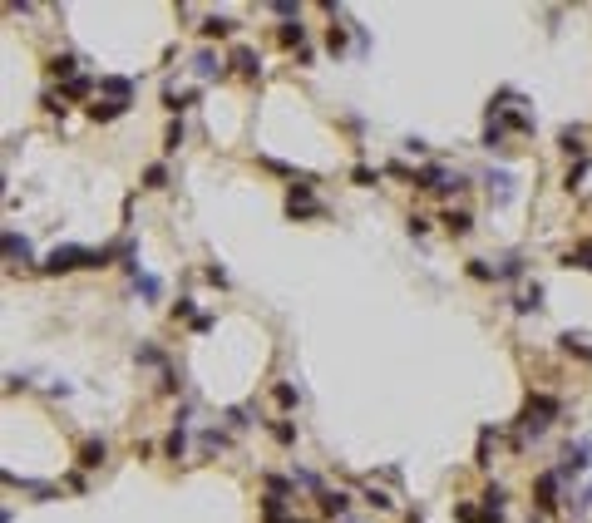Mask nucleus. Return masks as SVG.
I'll use <instances>...</instances> for the list:
<instances>
[{
  "mask_svg": "<svg viewBox=\"0 0 592 523\" xmlns=\"http://www.w3.org/2000/svg\"><path fill=\"white\" fill-rule=\"evenodd\" d=\"M415 183H419V188H435V193H445V188H464V178H449V173H445L440 163L419 168V173H415Z\"/></svg>",
  "mask_w": 592,
  "mask_h": 523,
  "instance_id": "obj_1",
  "label": "nucleus"
},
{
  "mask_svg": "<svg viewBox=\"0 0 592 523\" xmlns=\"http://www.w3.org/2000/svg\"><path fill=\"white\" fill-rule=\"evenodd\" d=\"M553 415H558V400H548V395H533V400H528V425H533V430L553 425Z\"/></svg>",
  "mask_w": 592,
  "mask_h": 523,
  "instance_id": "obj_2",
  "label": "nucleus"
},
{
  "mask_svg": "<svg viewBox=\"0 0 592 523\" xmlns=\"http://www.w3.org/2000/svg\"><path fill=\"white\" fill-rule=\"evenodd\" d=\"M587 464H592V444H568V454H563V474H582Z\"/></svg>",
  "mask_w": 592,
  "mask_h": 523,
  "instance_id": "obj_3",
  "label": "nucleus"
},
{
  "mask_svg": "<svg viewBox=\"0 0 592 523\" xmlns=\"http://www.w3.org/2000/svg\"><path fill=\"white\" fill-rule=\"evenodd\" d=\"M558 479L563 474H543V479H538V508H553L558 504Z\"/></svg>",
  "mask_w": 592,
  "mask_h": 523,
  "instance_id": "obj_4",
  "label": "nucleus"
},
{
  "mask_svg": "<svg viewBox=\"0 0 592 523\" xmlns=\"http://www.w3.org/2000/svg\"><path fill=\"white\" fill-rule=\"evenodd\" d=\"M489 198H494V202H509V198H513V178H509V173H489Z\"/></svg>",
  "mask_w": 592,
  "mask_h": 523,
  "instance_id": "obj_5",
  "label": "nucleus"
},
{
  "mask_svg": "<svg viewBox=\"0 0 592 523\" xmlns=\"http://www.w3.org/2000/svg\"><path fill=\"white\" fill-rule=\"evenodd\" d=\"M218 70H223V60H218V55H212V49H202V55L193 60V74H198V79H212V74H218Z\"/></svg>",
  "mask_w": 592,
  "mask_h": 523,
  "instance_id": "obj_6",
  "label": "nucleus"
},
{
  "mask_svg": "<svg viewBox=\"0 0 592 523\" xmlns=\"http://www.w3.org/2000/svg\"><path fill=\"white\" fill-rule=\"evenodd\" d=\"M99 89H104V94H114V104H129V94H134V84H129V79H114V74H109V79H99Z\"/></svg>",
  "mask_w": 592,
  "mask_h": 523,
  "instance_id": "obj_7",
  "label": "nucleus"
},
{
  "mask_svg": "<svg viewBox=\"0 0 592 523\" xmlns=\"http://www.w3.org/2000/svg\"><path fill=\"white\" fill-rule=\"evenodd\" d=\"M277 40H282L287 49H301V45H306V25H301V20H291V25H282V35H277Z\"/></svg>",
  "mask_w": 592,
  "mask_h": 523,
  "instance_id": "obj_8",
  "label": "nucleus"
},
{
  "mask_svg": "<svg viewBox=\"0 0 592 523\" xmlns=\"http://www.w3.org/2000/svg\"><path fill=\"white\" fill-rule=\"evenodd\" d=\"M104 454H109V449H104V440H89V444L79 449V464H84V469H94V464H104Z\"/></svg>",
  "mask_w": 592,
  "mask_h": 523,
  "instance_id": "obj_9",
  "label": "nucleus"
},
{
  "mask_svg": "<svg viewBox=\"0 0 592 523\" xmlns=\"http://www.w3.org/2000/svg\"><path fill=\"white\" fill-rule=\"evenodd\" d=\"M6 257H10V262H30V242L15 237V232H6Z\"/></svg>",
  "mask_w": 592,
  "mask_h": 523,
  "instance_id": "obj_10",
  "label": "nucleus"
},
{
  "mask_svg": "<svg viewBox=\"0 0 592 523\" xmlns=\"http://www.w3.org/2000/svg\"><path fill=\"white\" fill-rule=\"evenodd\" d=\"M124 114V104H89V119L94 124H109V119H119Z\"/></svg>",
  "mask_w": 592,
  "mask_h": 523,
  "instance_id": "obj_11",
  "label": "nucleus"
},
{
  "mask_svg": "<svg viewBox=\"0 0 592 523\" xmlns=\"http://www.w3.org/2000/svg\"><path fill=\"white\" fill-rule=\"evenodd\" d=\"M237 30V20H227V15H207L202 20V35H232Z\"/></svg>",
  "mask_w": 592,
  "mask_h": 523,
  "instance_id": "obj_12",
  "label": "nucleus"
},
{
  "mask_svg": "<svg viewBox=\"0 0 592 523\" xmlns=\"http://www.w3.org/2000/svg\"><path fill=\"white\" fill-rule=\"evenodd\" d=\"M232 65H237L242 74H257V70H262V60L252 55V49H247V45H242V49H232Z\"/></svg>",
  "mask_w": 592,
  "mask_h": 523,
  "instance_id": "obj_13",
  "label": "nucleus"
},
{
  "mask_svg": "<svg viewBox=\"0 0 592 523\" xmlns=\"http://www.w3.org/2000/svg\"><path fill=\"white\" fill-rule=\"evenodd\" d=\"M346 504H351L346 494H321V513H326V518H341V513H346Z\"/></svg>",
  "mask_w": 592,
  "mask_h": 523,
  "instance_id": "obj_14",
  "label": "nucleus"
},
{
  "mask_svg": "<svg viewBox=\"0 0 592 523\" xmlns=\"http://www.w3.org/2000/svg\"><path fill=\"white\" fill-rule=\"evenodd\" d=\"M287 207H291V213H316V202H311V193H306V188H291Z\"/></svg>",
  "mask_w": 592,
  "mask_h": 523,
  "instance_id": "obj_15",
  "label": "nucleus"
},
{
  "mask_svg": "<svg viewBox=\"0 0 592 523\" xmlns=\"http://www.w3.org/2000/svg\"><path fill=\"white\" fill-rule=\"evenodd\" d=\"M163 104L178 114V109H188V104H198V94H193V89H183V94H178V89H168V94H163Z\"/></svg>",
  "mask_w": 592,
  "mask_h": 523,
  "instance_id": "obj_16",
  "label": "nucleus"
},
{
  "mask_svg": "<svg viewBox=\"0 0 592 523\" xmlns=\"http://www.w3.org/2000/svg\"><path fill=\"white\" fill-rule=\"evenodd\" d=\"M445 227H449V232H459V237H464V232H469V227H474V218H469V213H454V207H449V213H445Z\"/></svg>",
  "mask_w": 592,
  "mask_h": 523,
  "instance_id": "obj_17",
  "label": "nucleus"
},
{
  "mask_svg": "<svg viewBox=\"0 0 592 523\" xmlns=\"http://www.w3.org/2000/svg\"><path fill=\"white\" fill-rule=\"evenodd\" d=\"M558 148L563 153H582V129H563L558 134Z\"/></svg>",
  "mask_w": 592,
  "mask_h": 523,
  "instance_id": "obj_18",
  "label": "nucleus"
},
{
  "mask_svg": "<svg viewBox=\"0 0 592 523\" xmlns=\"http://www.w3.org/2000/svg\"><path fill=\"white\" fill-rule=\"evenodd\" d=\"M563 267H582V272H592V242H587V247H577V252H568Z\"/></svg>",
  "mask_w": 592,
  "mask_h": 523,
  "instance_id": "obj_19",
  "label": "nucleus"
},
{
  "mask_svg": "<svg viewBox=\"0 0 592 523\" xmlns=\"http://www.w3.org/2000/svg\"><path fill=\"white\" fill-rule=\"evenodd\" d=\"M49 70H55L60 79H70V74H74V55H55V60H49Z\"/></svg>",
  "mask_w": 592,
  "mask_h": 523,
  "instance_id": "obj_20",
  "label": "nucleus"
},
{
  "mask_svg": "<svg viewBox=\"0 0 592 523\" xmlns=\"http://www.w3.org/2000/svg\"><path fill=\"white\" fill-rule=\"evenodd\" d=\"M89 89H94V79H70V84H65V94H70V99H84Z\"/></svg>",
  "mask_w": 592,
  "mask_h": 523,
  "instance_id": "obj_21",
  "label": "nucleus"
},
{
  "mask_svg": "<svg viewBox=\"0 0 592 523\" xmlns=\"http://www.w3.org/2000/svg\"><path fill=\"white\" fill-rule=\"evenodd\" d=\"M183 449H188V435H183V425H178V430H173V435H168V454H173V459H178V454H183Z\"/></svg>",
  "mask_w": 592,
  "mask_h": 523,
  "instance_id": "obj_22",
  "label": "nucleus"
},
{
  "mask_svg": "<svg viewBox=\"0 0 592 523\" xmlns=\"http://www.w3.org/2000/svg\"><path fill=\"white\" fill-rule=\"evenodd\" d=\"M163 183H168V173H163V168H158V163H153V168L143 173V188H163Z\"/></svg>",
  "mask_w": 592,
  "mask_h": 523,
  "instance_id": "obj_23",
  "label": "nucleus"
},
{
  "mask_svg": "<svg viewBox=\"0 0 592 523\" xmlns=\"http://www.w3.org/2000/svg\"><path fill=\"white\" fill-rule=\"evenodd\" d=\"M326 45L341 55V49H346V30H341V25H331V30H326Z\"/></svg>",
  "mask_w": 592,
  "mask_h": 523,
  "instance_id": "obj_24",
  "label": "nucleus"
},
{
  "mask_svg": "<svg viewBox=\"0 0 592 523\" xmlns=\"http://www.w3.org/2000/svg\"><path fill=\"white\" fill-rule=\"evenodd\" d=\"M504 143V124H489V134H483V148H499Z\"/></svg>",
  "mask_w": 592,
  "mask_h": 523,
  "instance_id": "obj_25",
  "label": "nucleus"
},
{
  "mask_svg": "<svg viewBox=\"0 0 592 523\" xmlns=\"http://www.w3.org/2000/svg\"><path fill=\"white\" fill-rule=\"evenodd\" d=\"M277 405H287V410H291V405H296V390H291V385H277Z\"/></svg>",
  "mask_w": 592,
  "mask_h": 523,
  "instance_id": "obj_26",
  "label": "nucleus"
},
{
  "mask_svg": "<svg viewBox=\"0 0 592 523\" xmlns=\"http://www.w3.org/2000/svg\"><path fill=\"white\" fill-rule=\"evenodd\" d=\"M587 504H592V489H587Z\"/></svg>",
  "mask_w": 592,
  "mask_h": 523,
  "instance_id": "obj_27",
  "label": "nucleus"
}]
</instances>
